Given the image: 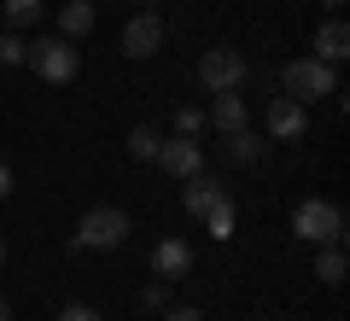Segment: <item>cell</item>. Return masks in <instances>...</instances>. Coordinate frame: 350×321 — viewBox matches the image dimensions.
Wrapping results in <instances>:
<instances>
[{"label":"cell","mask_w":350,"mask_h":321,"mask_svg":"<svg viewBox=\"0 0 350 321\" xmlns=\"http://www.w3.org/2000/svg\"><path fill=\"white\" fill-rule=\"evenodd\" d=\"M292 234L304 246H333V240H345V205H333V198H304L292 210Z\"/></svg>","instance_id":"cell-2"},{"label":"cell","mask_w":350,"mask_h":321,"mask_svg":"<svg viewBox=\"0 0 350 321\" xmlns=\"http://www.w3.org/2000/svg\"><path fill=\"white\" fill-rule=\"evenodd\" d=\"M59 321H105V316H100V309H88V304H64Z\"/></svg>","instance_id":"cell-22"},{"label":"cell","mask_w":350,"mask_h":321,"mask_svg":"<svg viewBox=\"0 0 350 321\" xmlns=\"http://www.w3.org/2000/svg\"><path fill=\"white\" fill-rule=\"evenodd\" d=\"M94 24H100V6H94V0H64V12H59V36L64 41H82Z\"/></svg>","instance_id":"cell-14"},{"label":"cell","mask_w":350,"mask_h":321,"mask_svg":"<svg viewBox=\"0 0 350 321\" xmlns=\"http://www.w3.org/2000/svg\"><path fill=\"white\" fill-rule=\"evenodd\" d=\"M94 6H100V0H94Z\"/></svg>","instance_id":"cell-29"},{"label":"cell","mask_w":350,"mask_h":321,"mask_svg":"<svg viewBox=\"0 0 350 321\" xmlns=\"http://www.w3.org/2000/svg\"><path fill=\"white\" fill-rule=\"evenodd\" d=\"M222 193H228V187L216 181V175L199 170V175H187V187H181V205H187V216H204V210H211Z\"/></svg>","instance_id":"cell-13"},{"label":"cell","mask_w":350,"mask_h":321,"mask_svg":"<svg viewBox=\"0 0 350 321\" xmlns=\"http://www.w3.org/2000/svg\"><path fill=\"white\" fill-rule=\"evenodd\" d=\"M129 234H135V228H129V210L94 205V210H82V222H76L70 246H76V251H117Z\"/></svg>","instance_id":"cell-1"},{"label":"cell","mask_w":350,"mask_h":321,"mask_svg":"<svg viewBox=\"0 0 350 321\" xmlns=\"http://www.w3.org/2000/svg\"><path fill=\"white\" fill-rule=\"evenodd\" d=\"M204 129H211V123H204L199 105H181V112H175V135H204Z\"/></svg>","instance_id":"cell-20"},{"label":"cell","mask_w":350,"mask_h":321,"mask_svg":"<svg viewBox=\"0 0 350 321\" xmlns=\"http://www.w3.org/2000/svg\"><path fill=\"white\" fill-rule=\"evenodd\" d=\"M204 123L211 129H222V135H234V129H251V105H245V94H211V112H204Z\"/></svg>","instance_id":"cell-10"},{"label":"cell","mask_w":350,"mask_h":321,"mask_svg":"<svg viewBox=\"0 0 350 321\" xmlns=\"http://www.w3.org/2000/svg\"><path fill=\"white\" fill-rule=\"evenodd\" d=\"M0 321H12V304H6V298H0Z\"/></svg>","instance_id":"cell-26"},{"label":"cell","mask_w":350,"mask_h":321,"mask_svg":"<svg viewBox=\"0 0 350 321\" xmlns=\"http://www.w3.org/2000/svg\"><path fill=\"white\" fill-rule=\"evenodd\" d=\"M193 269V246H187V240H158V246H152V274H158V281H181V274H187Z\"/></svg>","instance_id":"cell-9"},{"label":"cell","mask_w":350,"mask_h":321,"mask_svg":"<svg viewBox=\"0 0 350 321\" xmlns=\"http://www.w3.org/2000/svg\"><path fill=\"white\" fill-rule=\"evenodd\" d=\"M158 47H163V18L158 12H135L123 24V53L129 59H152Z\"/></svg>","instance_id":"cell-8"},{"label":"cell","mask_w":350,"mask_h":321,"mask_svg":"<svg viewBox=\"0 0 350 321\" xmlns=\"http://www.w3.org/2000/svg\"><path fill=\"white\" fill-rule=\"evenodd\" d=\"M280 88H286L298 105L333 99V94H338V64H321V59H292L286 70H280Z\"/></svg>","instance_id":"cell-3"},{"label":"cell","mask_w":350,"mask_h":321,"mask_svg":"<svg viewBox=\"0 0 350 321\" xmlns=\"http://www.w3.org/2000/svg\"><path fill=\"white\" fill-rule=\"evenodd\" d=\"M0 263H6V240H0Z\"/></svg>","instance_id":"cell-28"},{"label":"cell","mask_w":350,"mask_h":321,"mask_svg":"<svg viewBox=\"0 0 350 321\" xmlns=\"http://www.w3.org/2000/svg\"><path fill=\"white\" fill-rule=\"evenodd\" d=\"M321 6H333V12H338V6H345V0H321Z\"/></svg>","instance_id":"cell-27"},{"label":"cell","mask_w":350,"mask_h":321,"mask_svg":"<svg viewBox=\"0 0 350 321\" xmlns=\"http://www.w3.org/2000/svg\"><path fill=\"white\" fill-rule=\"evenodd\" d=\"M152 164H163L175 181H187V175L204 170V146L193 135H163V146H158V158H152Z\"/></svg>","instance_id":"cell-7"},{"label":"cell","mask_w":350,"mask_h":321,"mask_svg":"<svg viewBox=\"0 0 350 321\" xmlns=\"http://www.w3.org/2000/svg\"><path fill=\"white\" fill-rule=\"evenodd\" d=\"M24 64L41 76V82H70V76L82 70V47H76V41H64V36H36Z\"/></svg>","instance_id":"cell-4"},{"label":"cell","mask_w":350,"mask_h":321,"mask_svg":"<svg viewBox=\"0 0 350 321\" xmlns=\"http://www.w3.org/2000/svg\"><path fill=\"white\" fill-rule=\"evenodd\" d=\"M163 321H204V309H193V304H170V309H163Z\"/></svg>","instance_id":"cell-23"},{"label":"cell","mask_w":350,"mask_h":321,"mask_svg":"<svg viewBox=\"0 0 350 321\" xmlns=\"http://www.w3.org/2000/svg\"><path fill=\"white\" fill-rule=\"evenodd\" d=\"M158 6H163V0H140V12H158Z\"/></svg>","instance_id":"cell-25"},{"label":"cell","mask_w":350,"mask_h":321,"mask_svg":"<svg viewBox=\"0 0 350 321\" xmlns=\"http://www.w3.org/2000/svg\"><path fill=\"white\" fill-rule=\"evenodd\" d=\"M24 59H29L24 29H6V36H0V64H24Z\"/></svg>","instance_id":"cell-19"},{"label":"cell","mask_w":350,"mask_h":321,"mask_svg":"<svg viewBox=\"0 0 350 321\" xmlns=\"http://www.w3.org/2000/svg\"><path fill=\"white\" fill-rule=\"evenodd\" d=\"M262 152H269V135H257V129H234V135H222V158L239 164V170H251Z\"/></svg>","instance_id":"cell-12"},{"label":"cell","mask_w":350,"mask_h":321,"mask_svg":"<svg viewBox=\"0 0 350 321\" xmlns=\"http://www.w3.org/2000/svg\"><path fill=\"white\" fill-rule=\"evenodd\" d=\"M41 12H47V0H0V18H6V29H36Z\"/></svg>","instance_id":"cell-17"},{"label":"cell","mask_w":350,"mask_h":321,"mask_svg":"<svg viewBox=\"0 0 350 321\" xmlns=\"http://www.w3.org/2000/svg\"><path fill=\"white\" fill-rule=\"evenodd\" d=\"M262 129H269V140H304L310 135V105H298L292 94H275L269 112H262Z\"/></svg>","instance_id":"cell-6"},{"label":"cell","mask_w":350,"mask_h":321,"mask_svg":"<svg viewBox=\"0 0 350 321\" xmlns=\"http://www.w3.org/2000/svg\"><path fill=\"white\" fill-rule=\"evenodd\" d=\"M158 146H163V129H152V123H135V129H129V158L152 164V158H158Z\"/></svg>","instance_id":"cell-18"},{"label":"cell","mask_w":350,"mask_h":321,"mask_svg":"<svg viewBox=\"0 0 350 321\" xmlns=\"http://www.w3.org/2000/svg\"><path fill=\"white\" fill-rule=\"evenodd\" d=\"M315 281H321V286H338V281H345V240L315 246Z\"/></svg>","instance_id":"cell-16"},{"label":"cell","mask_w":350,"mask_h":321,"mask_svg":"<svg viewBox=\"0 0 350 321\" xmlns=\"http://www.w3.org/2000/svg\"><path fill=\"white\" fill-rule=\"evenodd\" d=\"M140 309H152V316H163V309H170V281H152L146 292H140Z\"/></svg>","instance_id":"cell-21"},{"label":"cell","mask_w":350,"mask_h":321,"mask_svg":"<svg viewBox=\"0 0 350 321\" xmlns=\"http://www.w3.org/2000/svg\"><path fill=\"white\" fill-rule=\"evenodd\" d=\"M199 222H204V234H211L216 246H228V240H234V222H239V210H234V193H222V198H216V205L199 216Z\"/></svg>","instance_id":"cell-15"},{"label":"cell","mask_w":350,"mask_h":321,"mask_svg":"<svg viewBox=\"0 0 350 321\" xmlns=\"http://www.w3.org/2000/svg\"><path fill=\"white\" fill-rule=\"evenodd\" d=\"M0 198H12V170L0 164Z\"/></svg>","instance_id":"cell-24"},{"label":"cell","mask_w":350,"mask_h":321,"mask_svg":"<svg viewBox=\"0 0 350 321\" xmlns=\"http://www.w3.org/2000/svg\"><path fill=\"white\" fill-rule=\"evenodd\" d=\"M245 70H251V64H245V53H239V47H211V53L199 59L204 94H234V88L245 82Z\"/></svg>","instance_id":"cell-5"},{"label":"cell","mask_w":350,"mask_h":321,"mask_svg":"<svg viewBox=\"0 0 350 321\" xmlns=\"http://www.w3.org/2000/svg\"><path fill=\"white\" fill-rule=\"evenodd\" d=\"M310 59H321V64H345L350 59V24L345 18H327L321 29H315V41H310Z\"/></svg>","instance_id":"cell-11"}]
</instances>
